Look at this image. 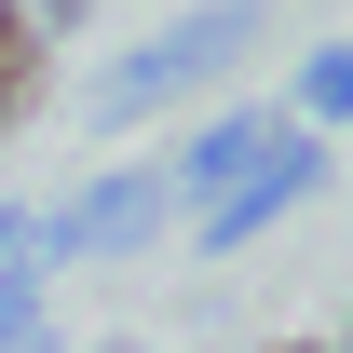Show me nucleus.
<instances>
[{"label": "nucleus", "mask_w": 353, "mask_h": 353, "mask_svg": "<svg viewBox=\"0 0 353 353\" xmlns=\"http://www.w3.org/2000/svg\"><path fill=\"white\" fill-rule=\"evenodd\" d=\"M259 353H326V340H259Z\"/></svg>", "instance_id": "10"}, {"label": "nucleus", "mask_w": 353, "mask_h": 353, "mask_svg": "<svg viewBox=\"0 0 353 353\" xmlns=\"http://www.w3.org/2000/svg\"><path fill=\"white\" fill-rule=\"evenodd\" d=\"M28 245H41V218H28V204H0V272L28 259Z\"/></svg>", "instance_id": "8"}, {"label": "nucleus", "mask_w": 353, "mask_h": 353, "mask_svg": "<svg viewBox=\"0 0 353 353\" xmlns=\"http://www.w3.org/2000/svg\"><path fill=\"white\" fill-rule=\"evenodd\" d=\"M163 218H176L163 163H123V176H95L68 218H41V259H68V245H82V259H136V245H150Z\"/></svg>", "instance_id": "3"}, {"label": "nucleus", "mask_w": 353, "mask_h": 353, "mask_svg": "<svg viewBox=\"0 0 353 353\" xmlns=\"http://www.w3.org/2000/svg\"><path fill=\"white\" fill-rule=\"evenodd\" d=\"M54 95V41L28 28V0H0V136H28Z\"/></svg>", "instance_id": "5"}, {"label": "nucleus", "mask_w": 353, "mask_h": 353, "mask_svg": "<svg viewBox=\"0 0 353 353\" xmlns=\"http://www.w3.org/2000/svg\"><path fill=\"white\" fill-rule=\"evenodd\" d=\"M95 353H150V340H95Z\"/></svg>", "instance_id": "12"}, {"label": "nucleus", "mask_w": 353, "mask_h": 353, "mask_svg": "<svg viewBox=\"0 0 353 353\" xmlns=\"http://www.w3.org/2000/svg\"><path fill=\"white\" fill-rule=\"evenodd\" d=\"M340 109H353V41H340V54H312V82L285 95V123L312 136V123H340Z\"/></svg>", "instance_id": "6"}, {"label": "nucleus", "mask_w": 353, "mask_h": 353, "mask_svg": "<svg viewBox=\"0 0 353 353\" xmlns=\"http://www.w3.org/2000/svg\"><path fill=\"white\" fill-rule=\"evenodd\" d=\"M82 14H95V0H28V28H41V41H54V28H82Z\"/></svg>", "instance_id": "9"}, {"label": "nucleus", "mask_w": 353, "mask_h": 353, "mask_svg": "<svg viewBox=\"0 0 353 353\" xmlns=\"http://www.w3.org/2000/svg\"><path fill=\"white\" fill-rule=\"evenodd\" d=\"M272 136H285V109H218V123H204V136H190V150L163 163V190H176V204H218L231 176L272 150Z\"/></svg>", "instance_id": "4"}, {"label": "nucleus", "mask_w": 353, "mask_h": 353, "mask_svg": "<svg viewBox=\"0 0 353 353\" xmlns=\"http://www.w3.org/2000/svg\"><path fill=\"white\" fill-rule=\"evenodd\" d=\"M0 353H54V326H41V285H28V272H0Z\"/></svg>", "instance_id": "7"}, {"label": "nucleus", "mask_w": 353, "mask_h": 353, "mask_svg": "<svg viewBox=\"0 0 353 353\" xmlns=\"http://www.w3.org/2000/svg\"><path fill=\"white\" fill-rule=\"evenodd\" d=\"M326 353H353V299H340V340H326Z\"/></svg>", "instance_id": "11"}, {"label": "nucleus", "mask_w": 353, "mask_h": 353, "mask_svg": "<svg viewBox=\"0 0 353 353\" xmlns=\"http://www.w3.org/2000/svg\"><path fill=\"white\" fill-rule=\"evenodd\" d=\"M312 190H326V136H299V123H285L259 163L218 190V204H190V245H204V259H231V245H259V231L285 218V204H312Z\"/></svg>", "instance_id": "2"}, {"label": "nucleus", "mask_w": 353, "mask_h": 353, "mask_svg": "<svg viewBox=\"0 0 353 353\" xmlns=\"http://www.w3.org/2000/svg\"><path fill=\"white\" fill-rule=\"evenodd\" d=\"M245 54H259V0H218V14L163 28L150 54H123V68L82 95V123H95V136H123V123H150L163 95H190V82H218V68H245Z\"/></svg>", "instance_id": "1"}]
</instances>
